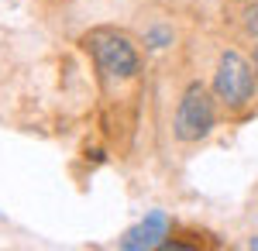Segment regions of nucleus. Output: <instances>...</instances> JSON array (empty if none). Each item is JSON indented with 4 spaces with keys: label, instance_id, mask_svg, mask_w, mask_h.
<instances>
[{
    "label": "nucleus",
    "instance_id": "obj_1",
    "mask_svg": "<svg viewBox=\"0 0 258 251\" xmlns=\"http://www.w3.org/2000/svg\"><path fill=\"white\" fill-rule=\"evenodd\" d=\"M86 48H90V55H93V62H97V69L103 76L131 79L138 73V52H135V45L124 38V35L110 31V28L90 31L86 35Z\"/></svg>",
    "mask_w": 258,
    "mask_h": 251
},
{
    "label": "nucleus",
    "instance_id": "obj_5",
    "mask_svg": "<svg viewBox=\"0 0 258 251\" xmlns=\"http://www.w3.org/2000/svg\"><path fill=\"white\" fill-rule=\"evenodd\" d=\"M244 31L258 41V0H251V4L244 7Z\"/></svg>",
    "mask_w": 258,
    "mask_h": 251
},
{
    "label": "nucleus",
    "instance_id": "obj_8",
    "mask_svg": "<svg viewBox=\"0 0 258 251\" xmlns=\"http://www.w3.org/2000/svg\"><path fill=\"white\" fill-rule=\"evenodd\" d=\"M255 69H258V52H255Z\"/></svg>",
    "mask_w": 258,
    "mask_h": 251
},
{
    "label": "nucleus",
    "instance_id": "obj_4",
    "mask_svg": "<svg viewBox=\"0 0 258 251\" xmlns=\"http://www.w3.org/2000/svg\"><path fill=\"white\" fill-rule=\"evenodd\" d=\"M165 237H169V217L162 210H152L141 224H135L120 237V248L124 251H152V248H162Z\"/></svg>",
    "mask_w": 258,
    "mask_h": 251
},
{
    "label": "nucleus",
    "instance_id": "obj_2",
    "mask_svg": "<svg viewBox=\"0 0 258 251\" xmlns=\"http://www.w3.org/2000/svg\"><path fill=\"white\" fill-rule=\"evenodd\" d=\"M214 93L227 107H244L255 97V69L241 52H224L214 73Z\"/></svg>",
    "mask_w": 258,
    "mask_h": 251
},
{
    "label": "nucleus",
    "instance_id": "obj_6",
    "mask_svg": "<svg viewBox=\"0 0 258 251\" xmlns=\"http://www.w3.org/2000/svg\"><path fill=\"white\" fill-rule=\"evenodd\" d=\"M148 41H152L155 48H162V45L169 41V31H162V28H155V31H148Z\"/></svg>",
    "mask_w": 258,
    "mask_h": 251
},
{
    "label": "nucleus",
    "instance_id": "obj_3",
    "mask_svg": "<svg viewBox=\"0 0 258 251\" xmlns=\"http://www.w3.org/2000/svg\"><path fill=\"white\" fill-rule=\"evenodd\" d=\"M214 128V100L207 93V86L193 83L182 100H179L176 110V138L179 141H200V138L210 135Z\"/></svg>",
    "mask_w": 258,
    "mask_h": 251
},
{
    "label": "nucleus",
    "instance_id": "obj_7",
    "mask_svg": "<svg viewBox=\"0 0 258 251\" xmlns=\"http://www.w3.org/2000/svg\"><path fill=\"white\" fill-rule=\"evenodd\" d=\"M248 248H258V237H251V241H248Z\"/></svg>",
    "mask_w": 258,
    "mask_h": 251
}]
</instances>
